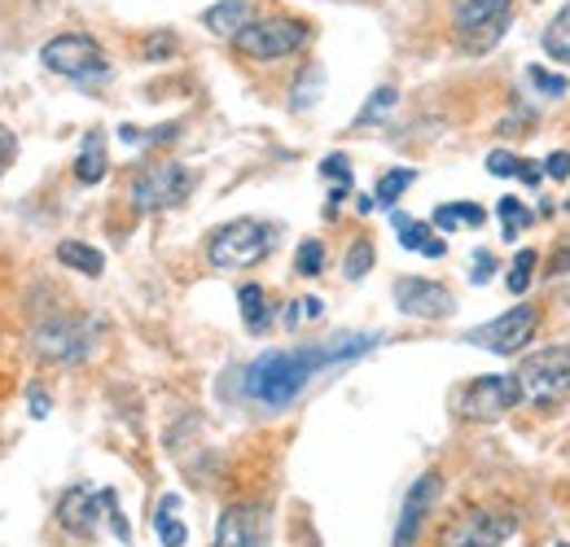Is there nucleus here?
Instances as JSON below:
<instances>
[{
	"mask_svg": "<svg viewBox=\"0 0 570 547\" xmlns=\"http://www.w3.org/2000/svg\"><path fill=\"white\" fill-rule=\"evenodd\" d=\"M377 346V338H347V342H334V346H298V350H268L259 355L250 368H246V395L264 408H289L303 386L334 359H352L360 350Z\"/></svg>",
	"mask_w": 570,
	"mask_h": 547,
	"instance_id": "f257e3e1",
	"label": "nucleus"
},
{
	"mask_svg": "<svg viewBox=\"0 0 570 547\" xmlns=\"http://www.w3.org/2000/svg\"><path fill=\"white\" fill-rule=\"evenodd\" d=\"M518 395L522 404L531 408H553V404H567L570 399V346H544V350H531L518 372Z\"/></svg>",
	"mask_w": 570,
	"mask_h": 547,
	"instance_id": "f03ea898",
	"label": "nucleus"
},
{
	"mask_svg": "<svg viewBox=\"0 0 570 547\" xmlns=\"http://www.w3.org/2000/svg\"><path fill=\"white\" fill-rule=\"evenodd\" d=\"M268 250H273V228L259 223V219H233V223L215 228V237L207 241V259L219 272L255 268Z\"/></svg>",
	"mask_w": 570,
	"mask_h": 547,
	"instance_id": "7ed1b4c3",
	"label": "nucleus"
},
{
	"mask_svg": "<svg viewBox=\"0 0 570 547\" xmlns=\"http://www.w3.org/2000/svg\"><path fill=\"white\" fill-rule=\"evenodd\" d=\"M233 44H237L242 58L277 62V58H289L307 44V27L294 22V18H255L233 36Z\"/></svg>",
	"mask_w": 570,
	"mask_h": 547,
	"instance_id": "20e7f679",
	"label": "nucleus"
},
{
	"mask_svg": "<svg viewBox=\"0 0 570 547\" xmlns=\"http://www.w3.org/2000/svg\"><path fill=\"white\" fill-rule=\"evenodd\" d=\"M509 4L513 0H461L452 13L456 44L465 53H488L509 27Z\"/></svg>",
	"mask_w": 570,
	"mask_h": 547,
	"instance_id": "39448f33",
	"label": "nucleus"
},
{
	"mask_svg": "<svg viewBox=\"0 0 570 547\" xmlns=\"http://www.w3.org/2000/svg\"><path fill=\"white\" fill-rule=\"evenodd\" d=\"M194 176L180 162H149L132 176V202L137 210H171L189 198Z\"/></svg>",
	"mask_w": 570,
	"mask_h": 547,
	"instance_id": "423d86ee",
	"label": "nucleus"
},
{
	"mask_svg": "<svg viewBox=\"0 0 570 547\" xmlns=\"http://www.w3.org/2000/svg\"><path fill=\"white\" fill-rule=\"evenodd\" d=\"M535 329H540V311H535V307H527V302H518L513 311H504V316H497V320H488V325L470 329V334H465V342L483 346V350H492V355H518V350H527V346H531Z\"/></svg>",
	"mask_w": 570,
	"mask_h": 547,
	"instance_id": "0eeeda50",
	"label": "nucleus"
},
{
	"mask_svg": "<svg viewBox=\"0 0 570 547\" xmlns=\"http://www.w3.org/2000/svg\"><path fill=\"white\" fill-rule=\"evenodd\" d=\"M518 530V517L509 513H488V508H465L456 513L443 530H439V547H497Z\"/></svg>",
	"mask_w": 570,
	"mask_h": 547,
	"instance_id": "6e6552de",
	"label": "nucleus"
},
{
	"mask_svg": "<svg viewBox=\"0 0 570 547\" xmlns=\"http://www.w3.org/2000/svg\"><path fill=\"white\" fill-rule=\"evenodd\" d=\"M40 62L53 70V74H67V79H97L106 74V53L92 36H58L40 49Z\"/></svg>",
	"mask_w": 570,
	"mask_h": 547,
	"instance_id": "1a4fd4ad",
	"label": "nucleus"
},
{
	"mask_svg": "<svg viewBox=\"0 0 570 547\" xmlns=\"http://www.w3.org/2000/svg\"><path fill=\"white\" fill-rule=\"evenodd\" d=\"M513 404H522L513 377H479L456 395V408L465 420H500Z\"/></svg>",
	"mask_w": 570,
	"mask_h": 547,
	"instance_id": "9d476101",
	"label": "nucleus"
},
{
	"mask_svg": "<svg viewBox=\"0 0 570 547\" xmlns=\"http://www.w3.org/2000/svg\"><path fill=\"white\" fill-rule=\"evenodd\" d=\"M88 334H92V325L79 320V316H49V320L36 329V350H40L45 359L75 364V359H83L88 346H92Z\"/></svg>",
	"mask_w": 570,
	"mask_h": 547,
	"instance_id": "9b49d317",
	"label": "nucleus"
},
{
	"mask_svg": "<svg viewBox=\"0 0 570 547\" xmlns=\"http://www.w3.org/2000/svg\"><path fill=\"white\" fill-rule=\"evenodd\" d=\"M395 307H400L404 316H417V320H443V316H452L456 298H452V289L439 285V280L400 276V280H395Z\"/></svg>",
	"mask_w": 570,
	"mask_h": 547,
	"instance_id": "f8f14e48",
	"label": "nucleus"
},
{
	"mask_svg": "<svg viewBox=\"0 0 570 547\" xmlns=\"http://www.w3.org/2000/svg\"><path fill=\"white\" fill-rule=\"evenodd\" d=\"M439 495H443V478H439V474H422V478L409 486V495H404V513H400V526H395V547L417 544V535H422L426 517L434 513Z\"/></svg>",
	"mask_w": 570,
	"mask_h": 547,
	"instance_id": "ddd939ff",
	"label": "nucleus"
},
{
	"mask_svg": "<svg viewBox=\"0 0 570 547\" xmlns=\"http://www.w3.org/2000/svg\"><path fill=\"white\" fill-rule=\"evenodd\" d=\"M101 513H106V490L71 486V490L58 499V521H62V530H71V535H92Z\"/></svg>",
	"mask_w": 570,
	"mask_h": 547,
	"instance_id": "4468645a",
	"label": "nucleus"
},
{
	"mask_svg": "<svg viewBox=\"0 0 570 547\" xmlns=\"http://www.w3.org/2000/svg\"><path fill=\"white\" fill-rule=\"evenodd\" d=\"M215 547H255V508L228 504L215 521Z\"/></svg>",
	"mask_w": 570,
	"mask_h": 547,
	"instance_id": "2eb2a0df",
	"label": "nucleus"
},
{
	"mask_svg": "<svg viewBox=\"0 0 570 547\" xmlns=\"http://www.w3.org/2000/svg\"><path fill=\"white\" fill-rule=\"evenodd\" d=\"M395 228H400V246H404V250H422L426 259H443V255H448V241L434 237V223L404 219V215L395 210Z\"/></svg>",
	"mask_w": 570,
	"mask_h": 547,
	"instance_id": "dca6fc26",
	"label": "nucleus"
},
{
	"mask_svg": "<svg viewBox=\"0 0 570 547\" xmlns=\"http://www.w3.org/2000/svg\"><path fill=\"white\" fill-rule=\"evenodd\" d=\"M110 171V153H106V137L101 132H88L83 145H79V158H75V176L83 185H101Z\"/></svg>",
	"mask_w": 570,
	"mask_h": 547,
	"instance_id": "f3484780",
	"label": "nucleus"
},
{
	"mask_svg": "<svg viewBox=\"0 0 570 547\" xmlns=\"http://www.w3.org/2000/svg\"><path fill=\"white\" fill-rule=\"evenodd\" d=\"M203 22L212 27L215 36H237L246 22H255L250 18V4L246 0H219V4H212L207 13H203Z\"/></svg>",
	"mask_w": 570,
	"mask_h": 547,
	"instance_id": "a211bd4d",
	"label": "nucleus"
},
{
	"mask_svg": "<svg viewBox=\"0 0 570 547\" xmlns=\"http://www.w3.org/2000/svg\"><path fill=\"white\" fill-rule=\"evenodd\" d=\"M237 302H242V325H246L250 334H264V329H268V320H273L264 285H242V289H237Z\"/></svg>",
	"mask_w": 570,
	"mask_h": 547,
	"instance_id": "6ab92c4d",
	"label": "nucleus"
},
{
	"mask_svg": "<svg viewBox=\"0 0 570 547\" xmlns=\"http://www.w3.org/2000/svg\"><path fill=\"white\" fill-rule=\"evenodd\" d=\"M176 508H180V499H176V495H163V504H158V513H154V530H158L163 547L189 544V530H185V521L176 517Z\"/></svg>",
	"mask_w": 570,
	"mask_h": 547,
	"instance_id": "aec40b11",
	"label": "nucleus"
},
{
	"mask_svg": "<svg viewBox=\"0 0 570 547\" xmlns=\"http://www.w3.org/2000/svg\"><path fill=\"white\" fill-rule=\"evenodd\" d=\"M483 219H488V210H483V206H479V202H452V206H439L430 223H434L439 232H452L456 223H470V228H483Z\"/></svg>",
	"mask_w": 570,
	"mask_h": 547,
	"instance_id": "412c9836",
	"label": "nucleus"
},
{
	"mask_svg": "<svg viewBox=\"0 0 570 547\" xmlns=\"http://www.w3.org/2000/svg\"><path fill=\"white\" fill-rule=\"evenodd\" d=\"M58 263H67V268H75V272H83V276H101L106 255L92 250V246H83V241H62V246H58Z\"/></svg>",
	"mask_w": 570,
	"mask_h": 547,
	"instance_id": "4be33fe9",
	"label": "nucleus"
},
{
	"mask_svg": "<svg viewBox=\"0 0 570 547\" xmlns=\"http://www.w3.org/2000/svg\"><path fill=\"white\" fill-rule=\"evenodd\" d=\"M488 171H492V176H518L522 185H535V180L544 176V167H527V162H522V158H513L509 149L488 153Z\"/></svg>",
	"mask_w": 570,
	"mask_h": 547,
	"instance_id": "5701e85b",
	"label": "nucleus"
},
{
	"mask_svg": "<svg viewBox=\"0 0 570 547\" xmlns=\"http://www.w3.org/2000/svg\"><path fill=\"white\" fill-rule=\"evenodd\" d=\"M497 215H500V223H504V241H513L518 232H527V228L535 223V215L522 206V198H500Z\"/></svg>",
	"mask_w": 570,
	"mask_h": 547,
	"instance_id": "b1692460",
	"label": "nucleus"
},
{
	"mask_svg": "<svg viewBox=\"0 0 570 547\" xmlns=\"http://www.w3.org/2000/svg\"><path fill=\"white\" fill-rule=\"evenodd\" d=\"M417 176L409 171V167H395V171H386L382 180H377V189H373V202L377 206H395L400 198H404V189L413 185Z\"/></svg>",
	"mask_w": 570,
	"mask_h": 547,
	"instance_id": "393cba45",
	"label": "nucleus"
},
{
	"mask_svg": "<svg viewBox=\"0 0 570 547\" xmlns=\"http://www.w3.org/2000/svg\"><path fill=\"white\" fill-rule=\"evenodd\" d=\"M544 49H549V58H558V62H567L570 67V4L549 22V31H544Z\"/></svg>",
	"mask_w": 570,
	"mask_h": 547,
	"instance_id": "a878e982",
	"label": "nucleus"
},
{
	"mask_svg": "<svg viewBox=\"0 0 570 547\" xmlns=\"http://www.w3.org/2000/svg\"><path fill=\"white\" fill-rule=\"evenodd\" d=\"M535 263H540V255H535V250H518L513 268H509V276H504L509 294H527V285H531V276H535Z\"/></svg>",
	"mask_w": 570,
	"mask_h": 547,
	"instance_id": "bb28decb",
	"label": "nucleus"
},
{
	"mask_svg": "<svg viewBox=\"0 0 570 547\" xmlns=\"http://www.w3.org/2000/svg\"><path fill=\"white\" fill-rule=\"evenodd\" d=\"M294 263H298V272L303 276H321L325 272V246H321V241H303Z\"/></svg>",
	"mask_w": 570,
	"mask_h": 547,
	"instance_id": "cd10ccee",
	"label": "nucleus"
},
{
	"mask_svg": "<svg viewBox=\"0 0 570 547\" xmlns=\"http://www.w3.org/2000/svg\"><path fill=\"white\" fill-rule=\"evenodd\" d=\"M527 79L540 88V92H549V97H567V74H553V70H544V67H531L527 70Z\"/></svg>",
	"mask_w": 570,
	"mask_h": 547,
	"instance_id": "c85d7f7f",
	"label": "nucleus"
},
{
	"mask_svg": "<svg viewBox=\"0 0 570 547\" xmlns=\"http://www.w3.org/2000/svg\"><path fill=\"white\" fill-rule=\"evenodd\" d=\"M373 268V246L368 241H356L352 250H347V263H343V272H347V280H360V276Z\"/></svg>",
	"mask_w": 570,
	"mask_h": 547,
	"instance_id": "c756f323",
	"label": "nucleus"
},
{
	"mask_svg": "<svg viewBox=\"0 0 570 547\" xmlns=\"http://www.w3.org/2000/svg\"><path fill=\"white\" fill-rule=\"evenodd\" d=\"M321 176H334L343 189H352V167H347V158H343V153H330V158L321 162Z\"/></svg>",
	"mask_w": 570,
	"mask_h": 547,
	"instance_id": "7c9ffc66",
	"label": "nucleus"
},
{
	"mask_svg": "<svg viewBox=\"0 0 570 547\" xmlns=\"http://www.w3.org/2000/svg\"><path fill=\"white\" fill-rule=\"evenodd\" d=\"M386 106H395V88H377V97H373V101H368V106H364V110H360V128H364V123H368V119H377V115H382V110H386Z\"/></svg>",
	"mask_w": 570,
	"mask_h": 547,
	"instance_id": "2f4dec72",
	"label": "nucleus"
},
{
	"mask_svg": "<svg viewBox=\"0 0 570 547\" xmlns=\"http://www.w3.org/2000/svg\"><path fill=\"white\" fill-rule=\"evenodd\" d=\"M492 276H497V259H492L488 250H479V255H474V268H470V280H474V285H488Z\"/></svg>",
	"mask_w": 570,
	"mask_h": 547,
	"instance_id": "473e14b6",
	"label": "nucleus"
},
{
	"mask_svg": "<svg viewBox=\"0 0 570 547\" xmlns=\"http://www.w3.org/2000/svg\"><path fill=\"white\" fill-rule=\"evenodd\" d=\"M171 49H176V36H149V44H145L149 62H163V58H167Z\"/></svg>",
	"mask_w": 570,
	"mask_h": 547,
	"instance_id": "72a5a7b5",
	"label": "nucleus"
},
{
	"mask_svg": "<svg viewBox=\"0 0 570 547\" xmlns=\"http://www.w3.org/2000/svg\"><path fill=\"white\" fill-rule=\"evenodd\" d=\"M544 176H553V180H570V153H553V158H544Z\"/></svg>",
	"mask_w": 570,
	"mask_h": 547,
	"instance_id": "f704fd0d",
	"label": "nucleus"
},
{
	"mask_svg": "<svg viewBox=\"0 0 570 547\" xmlns=\"http://www.w3.org/2000/svg\"><path fill=\"white\" fill-rule=\"evenodd\" d=\"M562 272H570V246H562V250L549 259V276H562Z\"/></svg>",
	"mask_w": 570,
	"mask_h": 547,
	"instance_id": "c9c22d12",
	"label": "nucleus"
},
{
	"mask_svg": "<svg viewBox=\"0 0 570 547\" xmlns=\"http://www.w3.org/2000/svg\"><path fill=\"white\" fill-rule=\"evenodd\" d=\"M31 416H49V399H45V390H31Z\"/></svg>",
	"mask_w": 570,
	"mask_h": 547,
	"instance_id": "e433bc0d",
	"label": "nucleus"
},
{
	"mask_svg": "<svg viewBox=\"0 0 570 547\" xmlns=\"http://www.w3.org/2000/svg\"><path fill=\"white\" fill-rule=\"evenodd\" d=\"M9 158H13V140L0 132V171H4V162H9Z\"/></svg>",
	"mask_w": 570,
	"mask_h": 547,
	"instance_id": "4c0bfd02",
	"label": "nucleus"
},
{
	"mask_svg": "<svg viewBox=\"0 0 570 547\" xmlns=\"http://www.w3.org/2000/svg\"><path fill=\"white\" fill-rule=\"evenodd\" d=\"M553 547H570V544H553Z\"/></svg>",
	"mask_w": 570,
	"mask_h": 547,
	"instance_id": "58836bf2",
	"label": "nucleus"
}]
</instances>
